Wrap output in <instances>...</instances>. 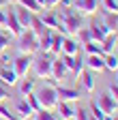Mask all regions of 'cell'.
Wrapping results in <instances>:
<instances>
[{"mask_svg":"<svg viewBox=\"0 0 118 120\" xmlns=\"http://www.w3.org/2000/svg\"><path fill=\"white\" fill-rule=\"evenodd\" d=\"M95 101L99 103V107H101L103 112H105V114H114V112L118 109V103L112 99V94H110V92H103V94H99Z\"/></svg>","mask_w":118,"mask_h":120,"instance_id":"cell-11","label":"cell"},{"mask_svg":"<svg viewBox=\"0 0 118 120\" xmlns=\"http://www.w3.org/2000/svg\"><path fill=\"white\" fill-rule=\"evenodd\" d=\"M67 73H69V69L65 67V62L60 60V56L54 58V60H52V82H60Z\"/></svg>","mask_w":118,"mask_h":120,"instance_id":"cell-15","label":"cell"},{"mask_svg":"<svg viewBox=\"0 0 118 120\" xmlns=\"http://www.w3.org/2000/svg\"><path fill=\"white\" fill-rule=\"evenodd\" d=\"M73 9L82 15H92L97 11V0H73Z\"/></svg>","mask_w":118,"mask_h":120,"instance_id":"cell-13","label":"cell"},{"mask_svg":"<svg viewBox=\"0 0 118 120\" xmlns=\"http://www.w3.org/2000/svg\"><path fill=\"white\" fill-rule=\"evenodd\" d=\"M103 11H110V13H118V0H101Z\"/></svg>","mask_w":118,"mask_h":120,"instance_id":"cell-32","label":"cell"},{"mask_svg":"<svg viewBox=\"0 0 118 120\" xmlns=\"http://www.w3.org/2000/svg\"><path fill=\"white\" fill-rule=\"evenodd\" d=\"M116 73H118V71H116ZM116 84H118V79H116Z\"/></svg>","mask_w":118,"mask_h":120,"instance_id":"cell-46","label":"cell"},{"mask_svg":"<svg viewBox=\"0 0 118 120\" xmlns=\"http://www.w3.org/2000/svg\"><path fill=\"white\" fill-rule=\"evenodd\" d=\"M77 77H80V86H82V90L90 94L92 90H95V84H97V79H95V73H92L90 69H84V71L77 75Z\"/></svg>","mask_w":118,"mask_h":120,"instance_id":"cell-10","label":"cell"},{"mask_svg":"<svg viewBox=\"0 0 118 120\" xmlns=\"http://www.w3.org/2000/svg\"><path fill=\"white\" fill-rule=\"evenodd\" d=\"M90 120H95V118H90Z\"/></svg>","mask_w":118,"mask_h":120,"instance_id":"cell-47","label":"cell"},{"mask_svg":"<svg viewBox=\"0 0 118 120\" xmlns=\"http://www.w3.org/2000/svg\"><path fill=\"white\" fill-rule=\"evenodd\" d=\"M75 37L82 41V45H84V43H88V41H92V37H90V30H88V28H84V26L77 30V34H75Z\"/></svg>","mask_w":118,"mask_h":120,"instance_id":"cell-33","label":"cell"},{"mask_svg":"<svg viewBox=\"0 0 118 120\" xmlns=\"http://www.w3.org/2000/svg\"><path fill=\"white\" fill-rule=\"evenodd\" d=\"M101 24L107 28V32H118V13L103 11V15H101Z\"/></svg>","mask_w":118,"mask_h":120,"instance_id":"cell-16","label":"cell"},{"mask_svg":"<svg viewBox=\"0 0 118 120\" xmlns=\"http://www.w3.org/2000/svg\"><path fill=\"white\" fill-rule=\"evenodd\" d=\"M0 82H2L4 86H17L19 77H17V73L13 71V64H0Z\"/></svg>","mask_w":118,"mask_h":120,"instance_id":"cell-9","label":"cell"},{"mask_svg":"<svg viewBox=\"0 0 118 120\" xmlns=\"http://www.w3.org/2000/svg\"><path fill=\"white\" fill-rule=\"evenodd\" d=\"M84 64H86V69H90L92 73H101V71H105L103 56H88V58L84 60Z\"/></svg>","mask_w":118,"mask_h":120,"instance_id":"cell-19","label":"cell"},{"mask_svg":"<svg viewBox=\"0 0 118 120\" xmlns=\"http://www.w3.org/2000/svg\"><path fill=\"white\" fill-rule=\"evenodd\" d=\"M56 94H58V101L73 103V101L80 99V90L77 88H67V86H56Z\"/></svg>","mask_w":118,"mask_h":120,"instance_id":"cell-12","label":"cell"},{"mask_svg":"<svg viewBox=\"0 0 118 120\" xmlns=\"http://www.w3.org/2000/svg\"><path fill=\"white\" fill-rule=\"evenodd\" d=\"M107 120H118V114L116 116H107Z\"/></svg>","mask_w":118,"mask_h":120,"instance_id":"cell-41","label":"cell"},{"mask_svg":"<svg viewBox=\"0 0 118 120\" xmlns=\"http://www.w3.org/2000/svg\"><path fill=\"white\" fill-rule=\"evenodd\" d=\"M17 4L24 7V9H28V11H32V13H41L43 11V7L37 2V0H17Z\"/></svg>","mask_w":118,"mask_h":120,"instance_id":"cell-28","label":"cell"},{"mask_svg":"<svg viewBox=\"0 0 118 120\" xmlns=\"http://www.w3.org/2000/svg\"><path fill=\"white\" fill-rule=\"evenodd\" d=\"M60 54H69V56L80 54V43L73 37H62V52Z\"/></svg>","mask_w":118,"mask_h":120,"instance_id":"cell-21","label":"cell"},{"mask_svg":"<svg viewBox=\"0 0 118 120\" xmlns=\"http://www.w3.org/2000/svg\"><path fill=\"white\" fill-rule=\"evenodd\" d=\"M90 116H92L95 120H107V114L99 107V103H97L95 99H90Z\"/></svg>","mask_w":118,"mask_h":120,"instance_id":"cell-27","label":"cell"},{"mask_svg":"<svg viewBox=\"0 0 118 120\" xmlns=\"http://www.w3.org/2000/svg\"><path fill=\"white\" fill-rule=\"evenodd\" d=\"M37 2H39V4H41L43 9H45V0H37Z\"/></svg>","mask_w":118,"mask_h":120,"instance_id":"cell-42","label":"cell"},{"mask_svg":"<svg viewBox=\"0 0 118 120\" xmlns=\"http://www.w3.org/2000/svg\"><path fill=\"white\" fill-rule=\"evenodd\" d=\"M118 45V32H107V37L101 41L103 54H114V47Z\"/></svg>","mask_w":118,"mask_h":120,"instance_id":"cell-22","label":"cell"},{"mask_svg":"<svg viewBox=\"0 0 118 120\" xmlns=\"http://www.w3.org/2000/svg\"><path fill=\"white\" fill-rule=\"evenodd\" d=\"M7 99H11V90H9V86H4L0 82V103H4Z\"/></svg>","mask_w":118,"mask_h":120,"instance_id":"cell-36","label":"cell"},{"mask_svg":"<svg viewBox=\"0 0 118 120\" xmlns=\"http://www.w3.org/2000/svg\"><path fill=\"white\" fill-rule=\"evenodd\" d=\"M24 99L28 101V105H30V109H32V114L39 112V109H43V107H41V103H39V99H37V94H34V90H32L30 94H26Z\"/></svg>","mask_w":118,"mask_h":120,"instance_id":"cell-30","label":"cell"},{"mask_svg":"<svg viewBox=\"0 0 118 120\" xmlns=\"http://www.w3.org/2000/svg\"><path fill=\"white\" fill-rule=\"evenodd\" d=\"M103 62H105V71H118V58H116V54H105V56H103Z\"/></svg>","mask_w":118,"mask_h":120,"instance_id":"cell-29","label":"cell"},{"mask_svg":"<svg viewBox=\"0 0 118 120\" xmlns=\"http://www.w3.org/2000/svg\"><path fill=\"white\" fill-rule=\"evenodd\" d=\"M7 4H9V2H7V0H0V9H4Z\"/></svg>","mask_w":118,"mask_h":120,"instance_id":"cell-40","label":"cell"},{"mask_svg":"<svg viewBox=\"0 0 118 120\" xmlns=\"http://www.w3.org/2000/svg\"><path fill=\"white\" fill-rule=\"evenodd\" d=\"M7 2H9V4H13V2H17V0H7Z\"/></svg>","mask_w":118,"mask_h":120,"instance_id":"cell-43","label":"cell"},{"mask_svg":"<svg viewBox=\"0 0 118 120\" xmlns=\"http://www.w3.org/2000/svg\"><path fill=\"white\" fill-rule=\"evenodd\" d=\"M32 60H34V56H30V54H17L15 58L11 60L13 71L17 73V77H19V79H22V77H26L28 71L32 69Z\"/></svg>","mask_w":118,"mask_h":120,"instance_id":"cell-5","label":"cell"},{"mask_svg":"<svg viewBox=\"0 0 118 120\" xmlns=\"http://www.w3.org/2000/svg\"><path fill=\"white\" fill-rule=\"evenodd\" d=\"M62 52V34L60 32H52V45H49V54H56V56H60Z\"/></svg>","mask_w":118,"mask_h":120,"instance_id":"cell-25","label":"cell"},{"mask_svg":"<svg viewBox=\"0 0 118 120\" xmlns=\"http://www.w3.org/2000/svg\"><path fill=\"white\" fill-rule=\"evenodd\" d=\"M15 114H17L19 120H26V118L32 116V109H30V105H28V101H26L24 97L15 99Z\"/></svg>","mask_w":118,"mask_h":120,"instance_id":"cell-18","label":"cell"},{"mask_svg":"<svg viewBox=\"0 0 118 120\" xmlns=\"http://www.w3.org/2000/svg\"><path fill=\"white\" fill-rule=\"evenodd\" d=\"M82 47H84V52L88 56H105L103 49H101V43H97V41H88V43L82 45Z\"/></svg>","mask_w":118,"mask_h":120,"instance_id":"cell-26","label":"cell"},{"mask_svg":"<svg viewBox=\"0 0 118 120\" xmlns=\"http://www.w3.org/2000/svg\"><path fill=\"white\" fill-rule=\"evenodd\" d=\"M11 120H19V118H11Z\"/></svg>","mask_w":118,"mask_h":120,"instance_id":"cell-44","label":"cell"},{"mask_svg":"<svg viewBox=\"0 0 118 120\" xmlns=\"http://www.w3.org/2000/svg\"><path fill=\"white\" fill-rule=\"evenodd\" d=\"M32 120H58V118L54 114H49L47 109H39V112L32 114Z\"/></svg>","mask_w":118,"mask_h":120,"instance_id":"cell-31","label":"cell"},{"mask_svg":"<svg viewBox=\"0 0 118 120\" xmlns=\"http://www.w3.org/2000/svg\"><path fill=\"white\" fill-rule=\"evenodd\" d=\"M15 15H17V22H19V26L26 30V28H30V22H32V17H34V13L32 11H28V9H24V7H15Z\"/></svg>","mask_w":118,"mask_h":120,"instance_id":"cell-17","label":"cell"},{"mask_svg":"<svg viewBox=\"0 0 118 120\" xmlns=\"http://www.w3.org/2000/svg\"><path fill=\"white\" fill-rule=\"evenodd\" d=\"M17 86H19V97H26L34 90V79L32 77H22L17 82Z\"/></svg>","mask_w":118,"mask_h":120,"instance_id":"cell-24","label":"cell"},{"mask_svg":"<svg viewBox=\"0 0 118 120\" xmlns=\"http://www.w3.org/2000/svg\"><path fill=\"white\" fill-rule=\"evenodd\" d=\"M39 52V37L32 32L30 28L22 30V34L17 37V54H30L34 56Z\"/></svg>","mask_w":118,"mask_h":120,"instance_id":"cell-2","label":"cell"},{"mask_svg":"<svg viewBox=\"0 0 118 120\" xmlns=\"http://www.w3.org/2000/svg\"><path fill=\"white\" fill-rule=\"evenodd\" d=\"M39 17H41V22L45 24L49 30H56V32H60L62 30V24H60V17H58V13L56 11H41V13H37Z\"/></svg>","mask_w":118,"mask_h":120,"instance_id":"cell-8","label":"cell"},{"mask_svg":"<svg viewBox=\"0 0 118 120\" xmlns=\"http://www.w3.org/2000/svg\"><path fill=\"white\" fill-rule=\"evenodd\" d=\"M30 30H32V32H34L37 37H43V34H45L49 28H47L45 24H43V22H41V17L34 13V17H32V22H30Z\"/></svg>","mask_w":118,"mask_h":120,"instance_id":"cell-23","label":"cell"},{"mask_svg":"<svg viewBox=\"0 0 118 120\" xmlns=\"http://www.w3.org/2000/svg\"><path fill=\"white\" fill-rule=\"evenodd\" d=\"M34 94H37V99H39V103H41L43 109H47V112L56 109V105H58V94H56V88H54V86H43L41 90H37Z\"/></svg>","mask_w":118,"mask_h":120,"instance_id":"cell-4","label":"cell"},{"mask_svg":"<svg viewBox=\"0 0 118 120\" xmlns=\"http://www.w3.org/2000/svg\"><path fill=\"white\" fill-rule=\"evenodd\" d=\"M9 43H11V34H7V32H2V30H0V54L7 52Z\"/></svg>","mask_w":118,"mask_h":120,"instance_id":"cell-34","label":"cell"},{"mask_svg":"<svg viewBox=\"0 0 118 120\" xmlns=\"http://www.w3.org/2000/svg\"><path fill=\"white\" fill-rule=\"evenodd\" d=\"M107 92L112 94V99L118 103V84H110V88H107Z\"/></svg>","mask_w":118,"mask_h":120,"instance_id":"cell-37","label":"cell"},{"mask_svg":"<svg viewBox=\"0 0 118 120\" xmlns=\"http://www.w3.org/2000/svg\"><path fill=\"white\" fill-rule=\"evenodd\" d=\"M0 120H4V118H2V116H0Z\"/></svg>","mask_w":118,"mask_h":120,"instance_id":"cell-45","label":"cell"},{"mask_svg":"<svg viewBox=\"0 0 118 120\" xmlns=\"http://www.w3.org/2000/svg\"><path fill=\"white\" fill-rule=\"evenodd\" d=\"M52 56L49 54H39L32 60V71L39 79H52Z\"/></svg>","mask_w":118,"mask_h":120,"instance_id":"cell-3","label":"cell"},{"mask_svg":"<svg viewBox=\"0 0 118 120\" xmlns=\"http://www.w3.org/2000/svg\"><path fill=\"white\" fill-rule=\"evenodd\" d=\"M60 60L65 62V67H67L71 73H75V75H80V73L86 69V64H84V58H80V54H75V56L60 54Z\"/></svg>","mask_w":118,"mask_h":120,"instance_id":"cell-6","label":"cell"},{"mask_svg":"<svg viewBox=\"0 0 118 120\" xmlns=\"http://www.w3.org/2000/svg\"><path fill=\"white\" fill-rule=\"evenodd\" d=\"M4 9H7V7H4ZM4 9H0V26L7 24V11H4Z\"/></svg>","mask_w":118,"mask_h":120,"instance_id":"cell-39","label":"cell"},{"mask_svg":"<svg viewBox=\"0 0 118 120\" xmlns=\"http://www.w3.org/2000/svg\"><path fill=\"white\" fill-rule=\"evenodd\" d=\"M58 17H60V24H62V30L60 34L62 37H75L77 30L82 28V22H84V15L77 13L73 7H62L60 11H56Z\"/></svg>","mask_w":118,"mask_h":120,"instance_id":"cell-1","label":"cell"},{"mask_svg":"<svg viewBox=\"0 0 118 120\" xmlns=\"http://www.w3.org/2000/svg\"><path fill=\"white\" fill-rule=\"evenodd\" d=\"M88 30H90V37H92V41H97V43H101L103 39L107 37V28L103 26L101 22H97V19H92V22H90Z\"/></svg>","mask_w":118,"mask_h":120,"instance_id":"cell-14","label":"cell"},{"mask_svg":"<svg viewBox=\"0 0 118 120\" xmlns=\"http://www.w3.org/2000/svg\"><path fill=\"white\" fill-rule=\"evenodd\" d=\"M56 112L60 116V120H73V116H75V109H73L71 103H67V101H58Z\"/></svg>","mask_w":118,"mask_h":120,"instance_id":"cell-20","label":"cell"},{"mask_svg":"<svg viewBox=\"0 0 118 120\" xmlns=\"http://www.w3.org/2000/svg\"><path fill=\"white\" fill-rule=\"evenodd\" d=\"M92 116H90V112H88V109H75V116H73V120H90Z\"/></svg>","mask_w":118,"mask_h":120,"instance_id":"cell-35","label":"cell"},{"mask_svg":"<svg viewBox=\"0 0 118 120\" xmlns=\"http://www.w3.org/2000/svg\"><path fill=\"white\" fill-rule=\"evenodd\" d=\"M7 28H9V32H11V37H19L22 34V26H19V22H17V15H15V7L13 4H7V24H4Z\"/></svg>","mask_w":118,"mask_h":120,"instance_id":"cell-7","label":"cell"},{"mask_svg":"<svg viewBox=\"0 0 118 120\" xmlns=\"http://www.w3.org/2000/svg\"><path fill=\"white\" fill-rule=\"evenodd\" d=\"M60 4V0H45V9H56Z\"/></svg>","mask_w":118,"mask_h":120,"instance_id":"cell-38","label":"cell"}]
</instances>
